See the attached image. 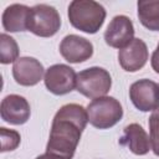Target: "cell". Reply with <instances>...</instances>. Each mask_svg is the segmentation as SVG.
<instances>
[{
	"mask_svg": "<svg viewBox=\"0 0 159 159\" xmlns=\"http://www.w3.org/2000/svg\"><path fill=\"white\" fill-rule=\"evenodd\" d=\"M87 123L84 107L77 103L62 106L52 119L46 153L56 159H72Z\"/></svg>",
	"mask_w": 159,
	"mask_h": 159,
	"instance_id": "obj_1",
	"label": "cell"
},
{
	"mask_svg": "<svg viewBox=\"0 0 159 159\" xmlns=\"http://www.w3.org/2000/svg\"><path fill=\"white\" fill-rule=\"evenodd\" d=\"M70 24L86 34H96L103 26L107 12L103 5L94 0H73L67 10Z\"/></svg>",
	"mask_w": 159,
	"mask_h": 159,
	"instance_id": "obj_2",
	"label": "cell"
},
{
	"mask_svg": "<svg viewBox=\"0 0 159 159\" xmlns=\"http://www.w3.org/2000/svg\"><path fill=\"white\" fill-rule=\"evenodd\" d=\"M86 111L89 124L98 129H109L114 127L123 117L120 102L111 96L92 99Z\"/></svg>",
	"mask_w": 159,
	"mask_h": 159,
	"instance_id": "obj_3",
	"label": "cell"
},
{
	"mask_svg": "<svg viewBox=\"0 0 159 159\" xmlns=\"http://www.w3.org/2000/svg\"><path fill=\"white\" fill-rule=\"evenodd\" d=\"M112 87V77L106 68L89 67L77 73L76 89L87 98L94 99L106 96Z\"/></svg>",
	"mask_w": 159,
	"mask_h": 159,
	"instance_id": "obj_4",
	"label": "cell"
},
{
	"mask_svg": "<svg viewBox=\"0 0 159 159\" xmlns=\"http://www.w3.org/2000/svg\"><path fill=\"white\" fill-rule=\"evenodd\" d=\"M60 27L61 16L53 6L37 4L31 7L27 31L40 37H51L58 32Z\"/></svg>",
	"mask_w": 159,
	"mask_h": 159,
	"instance_id": "obj_5",
	"label": "cell"
},
{
	"mask_svg": "<svg viewBox=\"0 0 159 159\" xmlns=\"http://www.w3.org/2000/svg\"><path fill=\"white\" fill-rule=\"evenodd\" d=\"M77 73L75 70L65 63H56L50 66L43 76L46 88L56 96H63L76 88Z\"/></svg>",
	"mask_w": 159,
	"mask_h": 159,
	"instance_id": "obj_6",
	"label": "cell"
},
{
	"mask_svg": "<svg viewBox=\"0 0 159 159\" xmlns=\"http://www.w3.org/2000/svg\"><path fill=\"white\" fill-rule=\"evenodd\" d=\"M129 98L140 112H154L159 108V84L148 78L138 80L129 87Z\"/></svg>",
	"mask_w": 159,
	"mask_h": 159,
	"instance_id": "obj_7",
	"label": "cell"
},
{
	"mask_svg": "<svg viewBox=\"0 0 159 159\" xmlns=\"http://www.w3.org/2000/svg\"><path fill=\"white\" fill-rule=\"evenodd\" d=\"M134 39V26L132 20L125 15L114 16L107 30L104 31V41L108 46L114 48L125 47Z\"/></svg>",
	"mask_w": 159,
	"mask_h": 159,
	"instance_id": "obj_8",
	"label": "cell"
},
{
	"mask_svg": "<svg viewBox=\"0 0 159 159\" xmlns=\"http://www.w3.org/2000/svg\"><path fill=\"white\" fill-rule=\"evenodd\" d=\"M60 53L70 63H81L92 57L93 45L86 37L71 34L62 39Z\"/></svg>",
	"mask_w": 159,
	"mask_h": 159,
	"instance_id": "obj_9",
	"label": "cell"
},
{
	"mask_svg": "<svg viewBox=\"0 0 159 159\" xmlns=\"http://www.w3.org/2000/svg\"><path fill=\"white\" fill-rule=\"evenodd\" d=\"M148 58V47L142 39H133L125 47L118 51V62L127 72H137L142 70Z\"/></svg>",
	"mask_w": 159,
	"mask_h": 159,
	"instance_id": "obj_10",
	"label": "cell"
},
{
	"mask_svg": "<svg viewBox=\"0 0 159 159\" xmlns=\"http://www.w3.org/2000/svg\"><path fill=\"white\" fill-rule=\"evenodd\" d=\"M31 108L27 99L20 94L6 96L0 104L1 119L14 125L25 124L30 119Z\"/></svg>",
	"mask_w": 159,
	"mask_h": 159,
	"instance_id": "obj_11",
	"label": "cell"
},
{
	"mask_svg": "<svg viewBox=\"0 0 159 159\" xmlns=\"http://www.w3.org/2000/svg\"><path fill=\"white\" fill-rule=\"evenodd\" d=\"M45 68L35 57H19L12 65V77L20 86L31 87L37 84L43 76Z\"/></svg>",
	"mask_w": 159,
	"mask_h": 159,
	"instance_id": "obj_12",
	"label": "cell"
},
{
	"mask_svg": "<svg viewBox=\"0 0 159 159\" xmlns=\"http://www.w3.org/2000/svg\"><path fill=\"white\" fill-rule=\"evenodd\" d=\"M119 143L127 147L135 155H145L152 149L149 135L138 123H130L124 127Z\"/></svg>",
	"mask_w": 159,
	"mask_h": 159,
	"instance_id": "obj_13",
	"label": "cell"
},
{
	"mask_svg": "<svg viewBox=\"0 0 159 159\" xmlns=\"http://www.w3.org/2000/svg\"><path fill=\"white\" fill-rule=\"evenodd\" d=\"M31 7L22 4H11L7 6L1 16L2 27L7 32L26 31L29 27Z\"/></svg>",
	"mask_w": 159,
	"mask_h": 159,
	"instance_id": "obj_14",
	"label": "cell"
},
{
	"mask_svg": "<svg viewBox=\"0 0 159 159\" xmlns=\"http://www.w3.org/2000/svg\"><path fill=\"white\" fill-rule=\"evenodd\" d=\"M137 9L140 24L150 31H159V0H139Z\"/></svg>",
	"mask_w": 159,
	"mask_h": 159,
	"instance_id": "obj_15",
	"label": "cell"
},
{
	"mask_svg": "<svg viewBox=\"0 0 159 159\" xmlns=\"http://www.w3.org/2000/svg\"><path fill=\"white\" fill-rule=\"evenodd\" d=\"M19 46L14 37L7 34L0 35V62L9 65L19 58Z\"/></svg>",
	"mask_w": 159,
	"mask_h": 159,
	"instance_id": "obj_16",
	"label": "cell"
},
{
	"mask_svg": "<svg viewBox=\"0 0 159 159\" xmlns=\"http://www.w3.org/2000/svg\"><path fill=\"white\" fill-rule=\"evenodd\" d=\"M0 138H1V152H11L15 150L21 142V135L17 130L7 129L5 127L0 128Z\"/></svg>",
	"mask_w": 159,
	"mask_h": 159,
	"instance_id": "obj_17",
	"label": "cell"
},
{
	"mask_svg": "<svg viewBox=\"0 0 159 159\" xmlns=\"http://www.w3.org/2000/svg\"><path fill=\"white\" fill-rule=\"evenodd\" d=\"M149 124V140L153 153L159 157V108L155 109L148 120Z\"/></svg>",
	"mask_w": 159,
	"mask_h": 159,
	"instance_id": "obj_18",
	"label": "cell"
},
{
	"mask_svg": "<svg viewBox=\"0 0 159 159\" xmlns=\"http://www.w3.org/2000/svg\"><path fill=\"white\" fill-rule=\"evenodd\" d=\"M150 65H152V68L154 70V72H157L159 75V43H158L157 48L154 50V52L152 55Z\"/></svg>",
	"mask_w": 159,
	"mask_h": 159,
	"instance_id": "obj_19",
	"label": "cell"
},
{
	"mask_svg": "<svg viewBox=\"0 0 159 159\" xmlns=\"http://www.w3.org/2000/svg\"><path fill=\"white\" fill-rule=\"evenodd\" d=\"M35 159H56L55 157H52L51 154H48V153H45V154H41V155H39V157H36Z\"/></svg>",
	"mask_w": 159,
	"mask_h": 159,
	"instance_id": "obj_20",
	"label": "cell"
}]
</instances>
